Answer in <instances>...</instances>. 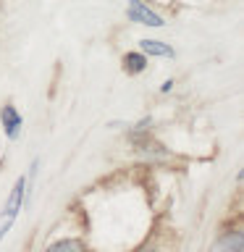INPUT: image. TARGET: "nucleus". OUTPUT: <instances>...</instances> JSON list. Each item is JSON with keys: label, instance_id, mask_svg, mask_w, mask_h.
I'll return each mask as SVG.
<instances>
[{"label": "nucleus", "instance_id": "nucleus-6", "mask_svg": "<svg viewBox=\"0 0 244 252\" xmlns=\"http://www.w3.org/2000/svg\"><path fill=\"white\" fill-rule=\"evenodd\" d=\"M50 250L53 252H58V250H74V252H82L84 250V244L82 242H55V244H50Z\"/></svg>", "mask_w": 244, "mask_h": 252}, {"label": "nucleus", "instance_id": "nucleus-5", "mask_svg": "<svg viewBox=\"0 0 244 252\" xmlns=\"http://www.w3.org/2000/svg\"><path fill=\"white\" fill-rule=\"evenodd\" d=\"M123 63H126V71H131V74H139V71H145L147 58H145V55H139V53H129V55L123 58Z\"/></svg>", "mask_w": 244, "mask_h": 252}, {"label": "nucleus", "instance_id": "nucleus-2", "mask_svg": "<svg viewBox=\"0 0 244 252\" xmlns=\"http://www.w3.org/2000/svg\"><path fill=\"white\" fill-rule=\"evenodd\" d=\"M129 19L137 24H147V27H163V19L155 11H150L142 0H129Z\"/></svg>", "mask_w": 244, "mask_h": 252}, {"label": "nucleus", "instance_id": "nucleus-7", "mask_svg": "<svg viewBox=\"0 0 244 252\" xmlns=\"http://www.w3.org/2000/svg\"><path fill=\"white\" fill-rule=\"evenodd\" d=\"M223 244H228V247H231V239H226V242H220L218 247H223ZM234 250H242V236L236 234V239H234Z\"/></svg>", "mask_w": 244, "mask_h": 252}, {"label": "nucleus", "instance_id": "nucleus-1", "mask_svg": "<svg viewBox=\"0 0 244 252\" xmlns=\"http://www.w3.org/2000/svg\"><path fill=\"white\" fill-rule=\"evenodd\" d=\"M24 187H27V181H24V176H21V179L13 184V192H11V197H8V205H5V210H3V220H0V239H3L5 231L13 226V220H16V216H19V210H21Z\"/></svg>", "mask_w": 244, "mask_h": 252}, {"label": "nucleus", "instance_id": "nucleus-4", "mask_svg": "<svg viewBox=\"0 0 244 252\" xmlns=\"http://www.w3.org/2000/svg\"><path fill=\"white\" fill-rule=\"evenodd\" d=\"M139 45H142V50H145L147 55H168V58L173 55L171 47L165 45V42H157V39H142Z\"/></svg>", "mask_w": 244, "mask_h": 252}, {"label": "nucleus", "instance_id": "nucleus-3", "mask_svg": "<svg viewBox=\"0 0 244 252\" xmlns=\"http://www.w3.org/2000/svg\"><path fill=\"white\" fill-rule=\"evenodd\" d=\"M0 118H3V126H5L8 137H11V139L19 137V131H21V116L16 113V108L13 105H5L3 113H0Z\"/></svg>", "mask_w": 244, "mask_h": 252}]
</instances>
